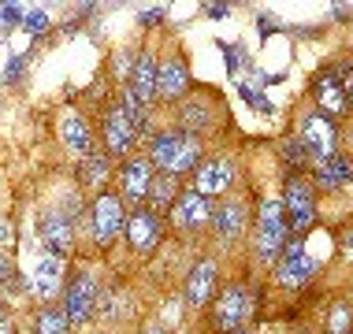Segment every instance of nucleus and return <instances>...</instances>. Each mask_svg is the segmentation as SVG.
I'll use <instances>...</instances> for the list:
<instances>
[{
	"instance_id": "1",
	"label": "nucleus",
	"mask_w": 353,
	"mask_h": 334,
	"mask_svg": "<svg viewBox=\"0 0 353 334\" xmlns=\"http://www.w3.org/2000/svg\"><path fill=\"white\" fill-rule=\"evenodd\" d=\"M149 164L160 167L164 175H183V171H194L197 164H201V145H197V138L186 134V130L160 134V138L152 141Z\"/></svg>"
},
{
	"instance_id": "2",
	"label": "nucleus",
	"mask_w": 353,
	"mask_h": 334,
	"mask_svg": "<svg viewBox=\"0 0 353 334\" xmlns=\"http://www.w3.org/2000/svg\"><path fill=\"white\" fill-rule=\"evenodd\" d=\"M253 245H256V256H261V260H268V264L279 260V253L286 245V219H283V205H279V200H264V205H261Z\"/></svg>"
},
{
	"instance_id": "3",
	"label": "nucleus",
	"mask_w": 353,
	"mask_h": 334,
	"mask_svg": "<svg viewBox=\"0 0 353 334\" xmlns=\"http://www.w3.org/2000/svg\"><path fill=\"white\" fill-rule=\"evenodd\" d=\"M298 145L309 152L316 164L331 160L339 152V130H335V123L323 116V112H316V116H305L301 127H298Z\"/></svg>"
},
{
	"instance_id": "4",
	"label": "nucleus",
	"mask_w": 353,
	"mask_h": 334,
	"mask_svg": "<svg viewBox=\"0 0 353 334\" xmlns=\"http://www.w3.org/2000/svg\"><path fill=\"white\" fill-rule=\"evenodd\" d=\"M127 227V212H123V197L116 194H101L90 208V231L97 245H112L119 238V231Z\"/></svg>"
},
{
	"instance_id": "5",
	"label": "nucleus",
	"mask_w": 353,
	"mask_h": 334,
	"mask_svg": "<svg viewBox=\"0 0 353 334\" xmlns=\"http://www.w3.org/2000/svg\"><path fill=\"white\" fill-rule=\"evenodd\" d=\"M283 219L294 234H305L316 223V200H312V186L305 178H290L286 182V197H283Z\"/></svg>"
},
{
	"instance_id": "6",
	"label": "nucleus",
	"mask_w": 353,
	"mask_h": 334,
	"mask_svg": "<svg viewBox=\"0 0 353 334\" xmlns=\"http://www.w3.org/2000/svg\"><path fill=\"white\" fill-rule=\"evenodd\" d=\"M93 312H97V279H93V275H79V279L68 286L63 316H68L71 327H85Z\"/></svg>"
},
{
	"instance_id": "7",
	"label": "nucleus",
	"mask_w": 353,
	"mask_h": 334,
	"mask_svg": "<svg viewBox=\"0 0 353 334\" xmlns=\"http://www.w3.org/2000/svg\"><path fill=\"white\" fill-rule=\"evenodd\" d=\"M234 186V164L227 156H216V160H201L194 167V194H201L212 200L216 194H227Z\"/></svg>"
},
{
	"instance_id": "8",
	"label": "nucleus",
	"mask_w": 353,
	"mask_h": 334,
	"mask_svg": "<svg viewBox=\"0 0 353 334\" xmlns=\"http://www.w3.org/2000/svg\"><path fill=\"white\" fill-rule=\"evenodd\" d=\"M275 275H279L283 286H305L309 275H316V260L309 256V249H305L301 242L283 245L279 260H275Z\"/></svg>"
},
{
	"instance_id": "9",
	"label": "nucleus",
	"mask_w": 353,
	"mask_h": 334,
	"mask_svg": "<svg viewBox=\"0 0 353 334\" xmlns=\"http://www.w3.org/2000/svg\"><path fill=\"white\" fill-rule=\"evenodd\" d=\"M350 97V67L342 63L339 71H327L323 79L316 82V101H320V108H323V116H339V112H346V101Z\"/></svg>"
},
{
	"instance_id": "10",
	"label": "nucleus",
	"mask_w": 353,
	"mask_h": 334,
	"mask_svg": "<svg viewBox=\"0 0 353 334\" xmlns=\"http://www.w3.org/2000/svg\"><path fill=\"white\" fill-rule=\"evenodd\" d=\"M171 219H175V227H183V231H197V227H205L208 219H212V200L201 197V194H194V189H186V194H179L175 197V205L168 208Z\"/></svg>"
},
{
	"instance_id": "11",
	"label": "nucleus",
	"mask_w": 353,
	"mask_h": 334,
	"mask_svg": "<svg viewBox=\"0 0 353 334\" xmlns=\"http://www.w3.org/2000/svg\"><path fill=\"white\" fill-rule=\"evenodd\" d=\"M250 316V290L245 286H227L216 301V327L219 331H238Z\"/></svg>"
},
{
	"instance_id": "12",
	"label": "nucleus",
	"mask_w": 353,
	"mask_h": 334,
	"mask_svg": "<svg viewBox=\"0 0 353 334\" xmlns=\"http://www.w3.org/2000/svg\"><path fill=\"white\" fill-rule=\"evenodd\" d=\"M127 238L138 253H152L160 245V216L149 212V208H138L134 216H127Z\"/></svg>"
},
{
	"instance_id": "13",
	"label": "nucleus",
	"mask_w": 353,
	"mask_h": 334,
	"mask_svg": "<svg viewBox=\"0 0 353 334\" xmlns=\"http://www.w3.org/2000/svg\"><path fill=\"white\" fill-rule=\"evenodd\" d=\"M134 138H138V130L130 127V119L123 108H112L108 116H104V145H108L112 156H127L130 145H134Z\"/></svg>"
},
{
	"instance_id": "14",
	"label": "nucleus",
	"mask_w": 353,
	"mask_h": 334,
	"mask_svg": "<svg viewBox=\"0 0 353 334\" xmlns=\"http://www.w3.org/2000/svg\"><path fill=\"white\" fill-rule=\"evenodd\" d=\"M157 71H160V67H157V56H152V52H141L134 60V67H130V85H127V90L134 93L145 108H149V101L157 97Z\"/></svg>"
},
{
	"instance_id": "15",
	"label": "nucleus",
	"mask_w": 353,
	"mask_h": 334,
	"mask_svg": "<svg viewBox=\"0 0 353 334\" xmlns=\"http://www.w3.org/2000/svg\"><path fill=\"white\" fill-rule=\"evenodd\" d=\"M212 293H216V264H212V260L194 264V271H190V282H186V298H190V304L205 309V304H212Z\"/></svg>"
},
{
	"instance_id": "16",
	"label": "nucleus",
	"mask_w": 353,
	"mask_h": 334,
	"mask_svg": "<svg viewBox=\"0 0 353 334\" xmlns=\"http://www.w3.org/2000/svg\"><path fill=\"white\" fill-rule=\"evenodd\" d=\"M41 242H45V249H49L52 256H63V253L71 249V242H74L71 219L60 216V212L45 216V219H41Z\"/></svg>"
},
{
	"instance_id": "17",
	"label": "nucleus",
	"mask_w": 353,
	"mask_h": 334,
	"mask_svg": "<svg viewBox=\"0 0 353 334\" xmlns=\"http://www.w3.org/2000/svg\"><path fill=\"white\" fill-rule=\"evenodd\" d=\"M149 182H152V164L149 160L145 156L127 160V167H123V197L127 200H145Z\"/></svg>"
},
{
	"instance_id": "18",
	"label": "nucleus",
	"mask_w": 353,
	"mask_h": 334,
	"mask_svg": "<svg viewBox=\"0 0 353 334\" xmlns=\"http://www.w3.org/2000/svg\"><path fill=\"white\" fill-rule=\"evenodd\" d=\"M212 223H216V231H219L223 242H234V238L245 231V200L231 197L223 208H216V212H212Z\"/></svg>"
},
{
	"instance_id": "19",
	"label": "nucleus",
	"mask_w": 353,
	"mask_h": 334,
	"mask_svg": "<svg viewBox=\"0 0 353 334\" xmlns=\"http://www.w3.org/2000/svg\"><path fill=\"white\" fill-rule=\"evenodd\" d=\"M30 293H34V298H41V301H52L56 293H60V260H56V256H45V260L34 267Z\"/></svg>"
},
{
	"instance_id": "20",
	"label": "nucleus",
	"mask_w": 353,
	"mask_h": 334,
	"mask_svg": "<svg viewBox=\"0 0 353 334\" xmlns=\"http://www.w3.org/2000/svg\"><path fill=\"white\" fill-rule=\"evenodd\" d=\"M60 138H63V145H68L79 160H85V156L93 152V134H90V127H85L79 116H63Z\"/></svg>"
},
{
	"instance_id": "21",
	"label": "nucleus",
	"mask_w": 353,
	"mask_h": 334,
	"mask_svg": "<svg viewBox=\"0 0 353 334\" xmlns=\"http://www.w3.org/2000/svg\"><path fill=\"white\" fill-rule=\"evenodd\" d=\"M186 82H190V71H186V63L179 60V56H171V60L157 71V93H164V97H171V101L186 90Z\"/></svg>"
},
{
	"instance_id": "22",
	"label": "nucleus",
	"mask_w": 353,
	"mask_h": 334,
	"mask_svg": "<svg viewBox=\"0 0 353 334\" xmlns=\"http://www.w3.org/2000/svg\"><path fill=\"white\" fill-rule=\"evenodd\" d=\"M316 186H323V189H342V186H350V160L335 152L331 160L316 164Z\"/></svg>"
},
{
	"instance_id": "23",
	"label": "nucleus",
	"mask_w": 353,
	"mask_h": 334,
	"mask_svg": "<svg viewBox=\"0 0 353 334\" xmlns=\"http://www.w3.org/2000/svg\"><path fill=\"white\" fill-rule=\"evenodd\" d=\"M149 212H168L171 205H175V197H179V186H175V175H152V182H149Z\"/></svg>"
},
{
	"instance_id": "24",
	"label": "nucleus",
	"mask_w": 353,
	"mask_h": 334,
	"mask_svg": "<svg viewBox=\"0 0 353 334\" xmlns=\"http://www.w3.org/2000/svg\"><path fill=\"white\" fill-rule=\"evenodd\" d=\"M71 323L63 316V309H45L37 312V334H68Z\"/></svg>"
},
{
	"instance_id": "25",
	"label": "nucleus",
	"mask_w": 353,
	"mask_h": 334,
	"mask_svg": "<svg viewBox=\"0 0 353 334\" xmlns=\"http://www.w3.org/2000/svg\"><path fill=\"white\" fill-rule=\"evenodd\" d=\"M104 175H108V160L97 156V152H90V156L82 160V182L85 186H101Z\"/></svg>"
},
{
	"instance_id": "26",
	"label": "nucleus",
	"mask_w": 353,
	"mask_h": 334,
	"mask_svg": "<svg viewBox=\"0 0 353 334\" xmlns=\"http://www.w3.org/2000/svg\"><path fill=\"white\" fill-rule=\"evenodd\" d=\"M327 334H350V304L346 301L335 304V312L327 320Z\"/></svg>"
},
{
	"instance_id": "27",
	"label": "nucleus",
	"mask_w": 353,
	"mask_h": 334,
	"mask_svg": "<svg viewBox=\"0 0 353 334\" xmlns=\"http://www.w3.org/2000/svg\"><path fill=\"white\" fill-rule=\"evenodd\" d=\"M283 152H286V164H290V167H301L305 164V149L298 145V141H286V145H283Z\"/></svg>"
},
{
	"instance_id": "28",
	"label": "nucleus",
	"mask_w": 353,
	"mask_h": 334,
	"mask_svg": "<svg viewBox=\"0 0 353 334\" xmlns=\"http://www.w3.org/2000/svg\"><path fill=\"white\" fill-rule=\"evenodd\" d=\"M8 245H12V223L0 219V249H8Z\"/></svg>"
},
{
	"instance_id": "29",
	"label": "nucleus",
	"mask_w": 353,
	"mask_h": 334,
	"mask_svg": "<svg viewBox=\"0 0 353 334\" xmlns=\"http://www.w3.org/2000/svg\"><path fill=\"white\" fill-rule=\"evenodd\" d=\"M0 323H4V304H0Z\"/></svg>"
},
{
	"instance_id": "30",
	"label": "nucleus",
	"mask_w": 353,
	"mask_h": 334,
	"mask_svg": "<svg viewBox=\"0 0 353 334\" xmlns=\"http://www.w3.org/2000/svg\"><path fill=\"white\" fill-rule=\"evenodd\" d=\"M149 334H164V331H149Z\"/></svg>"
}]
</instances>
